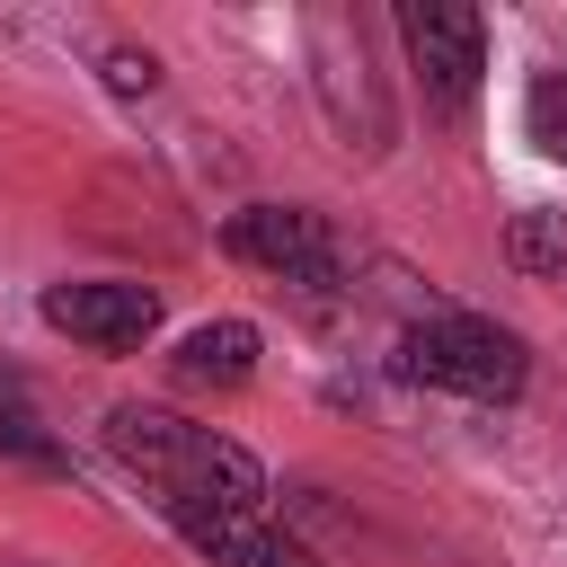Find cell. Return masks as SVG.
I'll list each match as a JSON object with an SVG mask.
<instances>
[{"label": "cell", "mask_w": 567, "mask_h": 567, "mask_svg": "<svg viewBox=\"0 0 567 567\" xmlns=\"http://www.w3.org/2000/svg\"><path fill=\"white\" fill-rule=\"evenodd\" d=\"M106 452L159 496V514H266V461L177 408H106Z\"/></svg>", "instance_id": "6da1fadb"}, {"label": "cell", "mask_w": 567, "mask_h": 567, "mask_svg": "<svg viewBox=\"0 0 567 567\" xmlns=\"http://www.w3.org/2000/svg\"><path fill=\"white\" fill-rule=\"evenodd\" d=\"M399 381H425V390L505 408V399H523L532 354H523L514 328H496V319H478V310H434V319H408V337H399Z\"/></svg>", "instance_id": "7a4b0ae2"}, {"label": "cell", "mask_w": 567, "mask_h": 567, "mask_svg": "<svg viewBox=\"0 0 567 567\" xmlns=\"http://www.w3.org/2000/svg\"><path fill=\"white\" fill-rule=\"evenodd\" d=\"M221 248L239 266L275 275V284H301V292H319V284L346 275V248H337L328 213H310V204H239L230 230H221Z\"/></svg>", "instance_id": "3957f363"}, {"label": "cell", "mask_w": 567, "mask_h": 567, "mask_svg": "<svg viewBox=\"0 0 567 567\" xmlns=\"http://www.w3.org/2000/svg\"><path fill=\"white\" fill-rule=\"evenodd\" d=\"M399 35H408V62H416L425 97L443 115H470L478 71H487V18L470 0H408L399 9Z\"/></svg>", "instance_id": "277c9868"}, {"label": "cell", "mask_w": 567, "mask_h": 567, "mask_svg": "<svg viewBox=\"0 0 567 567\" xmlns=\"http://www.w3.org/2000/svg\"><path fill=\"white\" fill-rule=\"evenodd\" d=\"M35 310H44V328H62V337H80V346H97V354H133V346H151V328H159V292L133 284V275L44 284Z\"/></svg>", "instance_id": "5b68a950"}, {"label": "cell", "mask_w": 567, "mask_h": 567, "mask_svg": "<svg viewBox=\"0 0 567 567\" xmlns=\"http://www.w3.org/2000/svg\"><path fill=\"white\" fill-rule=\"evenodd\" d=\"M168 532L204 558V567H328L301 532H284L275 514H168Z\"/></svg>", "instance_id": "8992f818"}, {"label": "cell", "mask_w": 567, "mask_h": 567, "mask_svg": "<svg viewBox=\"0 0 567 567\" xmlns=\"http://www.w3.org/2000/svg\"><path fill=\"white\" fill-rule=\"evenodd\" d=\"M257 346L266 337L248 319H204L177 337V381L186 390H239V381H257Z\"/></svg>", "instance_id": "52a82bcc"}, {"label": "cell", "mask_w": 567, "mask_h": 567, "mask_svg": "<svg viewBox=\"0 0 567 567\" xmlns=\"http://www.w3.org/2000/svg\"><path fill=\"white\" fill-rule=\"evenodd\" d=\"M505 257L523 266V275H567V213H514V230H505Z\"/></svg>", "instance_id": "ba28073f"}, {"label": "cell", "mask_w": 567, "mask_h": 567, "mask_svg": "<svg viewBox=\"0 0 567 567\" xmlns=\"http://www.w3.org/2000/svg\"><path fill=\"white\" fill-rule=\"evenodd\" d=\"M0 452H18V461H53V434H44V416H35V390L0 363Z\"/></svg>", "instance_id": "9c48e42d"}, {"label": "cell", "mask_w": 567, "mask_h": 567, "mask_svg": "<svg viewBox=\"0 0 567 567\" xmlns=\"http://www.w3.org/2000/svg\"><path fill=\"white\" fill-rule=\"evenodd\" d=\"M523 124H532V142H540L549 159H567V71H540V80L523 89Z\"/></svg>", "instance_id": "30bf717a"}, {"label": "cell", "mask_w": 567, "mask_h": 567, "mask_svg": "<svg viewBox=\"0 0 567 567\" xmlns=\"http://www.w3.org/2000/svg\"><path fill=\"white\" fill-rule=\"evenodd\" d=\"M106 89H115V97H151V89H159V53H142V44H106Z\"/></svg>", "instance_id": "8fae6325"}]
</instances>
